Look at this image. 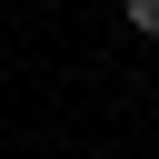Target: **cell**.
<instances>
[{
    "label": "cell",
    "instance_id": "6da1fadb",
    "mask_svg": "<svg viewBox=\"0 0 159 159\" xmlns=\"http://www.w3.org/2000/svg\"><path fill=\"white\" fill-rule=\"evenodd\" d=\"M129 30H139V40L159 50V0H129Z\"/></svg>",
    "mask_w": 159,
    "mask_h": 159
}]
</instances>
